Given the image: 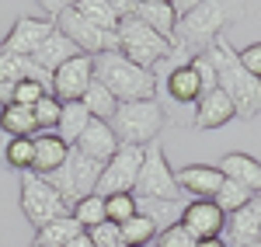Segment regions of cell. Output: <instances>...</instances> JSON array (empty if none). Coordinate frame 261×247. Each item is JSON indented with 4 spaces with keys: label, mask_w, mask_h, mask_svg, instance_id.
Listing matches in <instances>:
<instances>
[{
    "label": "cell",
    "mask_w": 261,
    "mask_h": 247,
    "mask_svg": "<svg viewBox=\"0 0 261 247\" xmlns=\"http://www.w3.org/2000/svg\"><path fill=\"white\" fill-rule=\"evenodd\" d=\"M237 7L220 4V0H202V4H188L178 11V24H174V52L181 56H205V49L216 39H223V28L233 21Z\"/></svg>",
    "instance_id": "6da1fadb"
},
{
    "label": "cell",
    "mask_w": 261,
    "mask_h": 247,
    "mask_svg": "<svg viewBox=\"0 0 261 247\" xmlns=\"http://www.w3.org/2000/svg\"><path fill=\"white\" fill-rule=\"evenodd\" d=\"M205 60L213 63V70H216V87L237 108V119H254V115H261V80L251 77L241 66L237 49L226 39H216L205 49Z\"/></svg>",
    "instance_id": "7a4b0ae2"
},
{
    "label": "cell",
    "mask_w": 261,
    "mask_h": 247,
    "mask_svg": "<svg viewBox=\"0 0 261 247\" xmlns=\"http://www.w3.org/2000/svg\"><path fill=\"white\" fill-rule=\"evenodd\" d=\"M94 80L105 84L119 104L153 101V98H157V73L140 70L136 63L125 60L119 49H115V52H101V56H94Z\"/></svg>",
    "instance_id": "3957f363"
},
{
    "label": "cell",
    "mask_w": 261,
    "mask_h": 247,
    "mask_svg": "<svg viewBox=\"0 0 261 247\" xmlns=\"http://www.w3.org/2000/svg\"><path fill=\"white\" fill-rule=\"evenodd\" d=\"M115 35H119V52L129 63H136L140 70H150V73H153L161 63H167L174 56V42L157 35L153 28H146L136 14L122 18Z\"/></svg>",
    "instance_id": "277c9868"
},
{
    "label": "cell",
    "mask_w": 261,
    "mask_h": 247,
    "mask_svg": "<svg viewBox=\"0 0 261 247\" xmlns=\"http://www.w3.org/2000/svg\"><path fill=\"white\" fill-rule=\"evenodd\" d=\"M164 129V108L161 101H129L119 104L112 115V132L119 136V143L125 146H146L157 143Z\"/></svg>",
    "instance_id": "5b68a950"
},
{
    "label": "cell",
    "mask_w": 261,
    "mask_h": 247,
    "mask_svg": "<svg viewBox=\"0 0 261 247\" xmlns=\"http://www.w3.org/2000/svg\"><path fill=\"white\" fill-rule=\"evenodd\" d=\"M136 202H181V185L178 174L167 164V153H164L161 143L146 146V157H143L140 178H136V188H133Z\"/></svg>",
    "instance_id": "8992f818"
},
{
    "label": "cell",
    "mask_w": 261,
    "mask_h": 247,
    "mask_svg": "<svg viewBox=\"0 0 261 247\" xmlns=\"http://www.w3.org/2000/svg\"><path fill=\"white\" fill-rule=\"evenodd\" d=\"M101 171H105V167H101L98 160H91V157H84V153H77V150H70L66 164H63L56 174H49V185L60 191V199L66 202V206L73 209L81 199H87V195L98 191Z\"/></svg>",
    "instance_id": "52a82bcc"
},
{
    "label": "cell",
    "mask_w": 261,
    "mask_h": 247,
    "mask_svg": "<svg viewBox=\"0 0 261 247\" xmlns=\"http://www.w3.org/2000/svg\"><path fill=\"white\" fill-rule=\"evenodd\" d=\"M21 212L35 230H42L45 223H53L60 216H70V206L60 199V191L49 185V178L28 171V174H21Z\"/></svg>",
    "instance_id": "ba28073f"
},
{
    "label": "cell",
    "mask_w": 261,
    "mask_h": 247,
    "mask_svg": "<svg viewBox=\"0 0 261 247\" xmlns=\"http://www.w3.org/2000/svg\"><path fill=\"white\" fill-rule=\"evenodd\" d=\"M53 24H56V32H63L66 39L81 49L84 56H101V52H115V49H119V35H115V32H105L98 24H91L87 18H81V14L73 11V4H63L60 14L53 18Z\"/></svg>",
    "instance_id": "9c48e42d"
},
{
    "label": "cell",
    "mask_w": 261,
    "mask_h": 247,
    "mask_svg": "<svg viewBox=\"0 0 261 247\" xmlns=\"http://www.w3.org/2000/svg\"><path fill=\"white\" fill-rule=\"evenodd\" d=\"M143 157L146 150L143 146H119V153L105 164L101 171V181H98V191L101 199H112V195H133L136 188V178H140V167H143Z\"/></svg>",
    "instance_id": "30bf717a"
},
{
    "label": "cell",
    "mask_w": 261,
    "mask_h": 247,
    "mask_svg": "<svg viewBox=\"0 0 261 247\" xmlns=\"http://www.w3.org/2000/svg\"><path fill=\"white\" fill-rule=\"evenodd\" d=\"M91 84H94V56H77V60L63 63L60 70L53 73L49 94H53L60 104L84 101V94H87Z\"/></svg>",
    "instance_id": "8fae6325"
},
{
    "label": "cell",
    "mask_w": 261,
    "mask_h": 247,
    "mask_svg": "<svg viewBox=\"0 0 261 247\" xmlns=\"http://www.w3.org/2000/svg\"><path fill=\"white\" fill-rule=\"evenodd\" d=\"M56 32V24L45 18H14L11 24V32L0 39V49L4 52H14V56H24V60H32L35 52H39L45 39Z\"/></svg>",
    "instance_id": "7c38bea8"
},
{
    "label": "cell",
    "mask_w": 261,
    "mask_h": 247,
    "mask_svg": "<svg viewBox=\"0 0 261 247\" xmlns=\"http://www.w3.org/2000/svg\"><path fill=\"white\" fill-rule=\"evenodd\" d=\"M181 230L192 240H209V237H223L226 230V216L213 199H192L185 212H181Z\"/></svg>",
    "instance_id": "4fadbf2b"
},
{
    "label": "cell",
    "mask_w": 261,
    "mask_h": 247,
    "mask_svg": "<svg viewBox=\"0 0 261 247\" xmlns=\"http://www.w3.org/2000/svg\"><path fill=\"white\" fill-rule=\"evenodd\" d=\"M119 136L112 132V122H101V119H91L87 122V129L81 132V140L70 146V150H77V153H84V157H91V160H98L101 167L108 164L115 153H119Z\"/></svg>",
    "instance_id": "5bb4252c"
},
{
    "label": "cell",
    "mask_w": 261,
    "mask_h": 247,
    "mask_svg": "<svg viewBox=\"0 0 261 247\" xmlns=\"http://www.w3.org/2000/svg\"><path fill=\"white\" fill-rule=\"evenodd\" d=\"M233 119H237V108H233V101H230L220 87H216V91L202 94V101L195 104L192 125H195L199 132H209V129H223V125L233 122Z\"/></svg>",
    "instance_id": "9a60e30c"
},
{
    "label": "cell",
    "mask_w": 261,
    "mask_h": 247,
    "mask_svg": "<svg viewBox=\"0 0 261 247\" xmlns=\"http://www.w3.org/2000/svg\"><path fill=\"white\" fill-rule=\"evenodd\" d=\"M133 7L136 4H129V0H77L73 4V11L81 18H87L91 24H98L105 32H119V21L129 18Z\"/></svg>",
    "instance_id": "2e32d148"
},
{
    "label": "cell",
    "mask_w": 261,
    "mask_h": 247,
    "mask_svg": "<svg viewBox=\"0 0 261 247\" xmlns=\"http://www.w3.org/2000/svg\"><path fill=\"white\" fill-rule=\"evenodd\" d=\"M202 94H205V87H202V77L192 60L167 70V98L174 104H199Z\"/></svg>",
    "instance_id": "e0dca14e"
},
{
    "label": "cell",
    "mask_w": 261,
    "mask_h": 247,
    "mask_svg": "<svg viewBox=\"0 0 261 247\" xmlns=\"http://www.w3.org/2000/svg\"><path fill=\"white\" fill-rule=\"evenodd\" d=\"M174 174H178L181 191H188L192 199H213L223 185V171L209 164H188L181 171H174Z\"/></svg>",
    "instance_id": "ac0fdd59"
},
{
    "label": "cell",
    "mask_w": 261,
    "mask_h": 247,
    "mask_svg": "<svg viewBox=\"0 0 261 247\" xmlns=\"http://www.w3.org/2000/svg\"><path fill=\"white\" fill-rule=\"evenodd\" d=\"M32 143H35L32 174H42V178H49V174H56V171L66 164V157H70V146L63 143L56 132H39Z\"/></svg>",
    "instance_id": "d6986e66"
},
{
    "label": "cell",
    "mask_w": 261,
    "mask_h": 247,
    "mask_svg": "<svg viewBox=\"0 0 261 247\" xmlns=\"http://www.w3.org/2000/svg\"><path fill=\"white\" fill-rule=\"evenodd\" d=\"M133 14L146 24V28H153L157 35L164 39H174V24H178V7L171 4V0H140L136 7H133Z\"/></svg>",
    "instance_id": "ffe728a7"
},
{
    "label": "cell",
    "mask_w": 261,
    "mask_h": 247,
    "mask_svg": "<svg viewBox=\"0 0 261 247\" xmlns=\"http://www.w3.org/2000/svg\"><path fill=\"white\" fill-rule=\"evenodd\" d=\"M77 56H84L81 49H77V45H73V42L66 39V35H63V32H53V35H49V39H45V45H42L39 52H35V56H32V63H35V66H42V70H45V73H49V77H53V73H56V70H60L63 63L77 60Z\"/></svg>",
    "instance_id": "44dd1931"
},
{
    "label": "cell",
    "mask_w": 261,
    "mask_h": 247,
    "mask_svg": "<svg viewBox=\"0 0 261 247\" xmlns=\"http://www.w3.org/2000/svg\"><path fill=\"white\" fill-rule=\"evenodd\" d=\"M220 171H223V178H230L237 185L251 188L254 195H261V160H254L251 153H226Z\"/></svg>",
    "instance_id": "7402d4cb"
},
{
    "label": "cell",
    "mask_w": 261,
    "mask_h": 247,
    "mask_svg": "<svg viewBox=\"0 0 261 247\" xmlns=\"http://www.w3.org/2000/svg\"><path fill=\"white\" fill-rule=\"evenodd\" d=\"M258 240H261V223L251 206L226 216V247H247V244H258Z\"/></svg>",
    "instance_id": "603a6c76"
},
{
    "label": "cell",
    "mask_w": 261,
    "mask_h": 247,
    "mask_svg": "<svg viewBox=\"0 0 261 247\" xmlns=\"http://www.w3.org/2000/svg\"><path fill=\"white\" fill-rule=\"evenodd\" d=\"M0 132L11 136V140H35V136H39V125H35L32 108L4 104V108H0Z\"/></svg>",
    "instance_id": "cb8c5ba5"
},
{
    "label": "cell",
    "mask_w": 261,
    "mask_h": 247,
    "mask_svg": "<svg viewBox=\"0 0 261 247\" xmlns=\"http://www.w3.org/2000/svg\"><path fill=\"white\" fill-rule=\"evenodd\" d=\"M32 160H35V143L32 140H11V136L0 132V164L11 167V171L28 174L32 171Z\"/></svg>",
    "instance_id": "d4e9b609"
},
{
    "label": "cell",
    "mask_w": 261,
    "mask_h": 247,
    "mask_svg": "<svg viewBox=\"0 0 261 247\" xmlns=\"http://www.w3.org/2000/svg\"><path fill=\"white\" fill-rule=\"evenodd\" d=\"M91 122V112L84 108V101H70L63 104V115H60V125H56V136H60L66 146H73L81 140V132L87 129Z\"/></svg>",
    "instance_id": "484cf974"
},
{
    "label": "cell",
    "mask_w": 261,
    "mask_h": 247,
    "mask_svg": "<svg viewBox=\"0 0 261 247\" xmlns=\"http://www.w3.org/2000/svg\"><path fill=\"white\" fill-rule=\"evenodd\" d=\"M84 230L81 223L73 219V216H60V219H53V223H45V227L35 233V244L42 247H66L70 240H77Z\"/></svg>",
    "instance_id": "4316f807"
},
{
    "label": "cell",
    "mask_w": 261,
    "mask_h": 247,
    "mask_svg": "<svg viewBox=\"0 0 261 247\" xmlns=\"http://www.w3.org/2000/svg\"><path fill=\"white\" fill-rule=\"evenodd\" d=\"M119 233H122V244L125 247H150V244H157V237H161L157 223L150 216H143V212H136L129 223H122Z\"/></svg>",
    "instance_id": "83f0119b"
},
{
    "label": "cell",
    "mask_w": 261,
    "mask_h": 247,
    "mask_svg": "<svg viewBox=\"0 0 261 247\" xmlns=\"http://www.w3.org/2000/svg\"><path fill=\"white\" fill-rule=\"evenodd\" d=\"M251 199H254V191H251V188H244V185H237V181H230V178H223L220 191L213 195V202L220 206L223 216H233V212L247 209V206H251Z\"/></svg>",
    "instance_id": "f1b7e54d"
},
{
    "label": "cell",
    "mask_w": 261,
    "mask_h": 247,
    "mask_svg": "<svg viewBox=\"0 0 261 247\" xmlns=\"http://www.w3.org/2000/svg\"><path fill=\"white\" fill-rule=\"evenodd\" d=\"M84 108L91 112V119H101V122H112V115H115V108L119 101L112 98V91L105 87V84H91L87 87V94H84Z\"/></svg>",
    "instance_id": "f546056e"
},
{
    "label": "cell",
    "mask_w": 261,
    "mask_h": 247,
    "mask_svg": "<svg viewBox=\"0 0 261 247\" xmlns=\"http://www.w3.org/2000/svg\"><path fill=\"white\" fill-rule=\"evenodd\" d=\"M70 216L81 223L84 233H91L94 227L108 223V216H105V199H101V195H87V199H81L77 206L70 209Z\"/></svg>",
    "instance_id": "4dcf8cb0"
},
{
    "label": "cell",
    "mask_w": 261,
    "mask_h": 247,
    "mask_svg": "<svg viewBox=\"0 0 261 247\" xmlns=\"http://www.w3.org/2000/svg\"><path fill=\"white\" fill-rule=\"evenodd\" d=\"M140 212L150 216L157 223V230H167V227H174V223H181L185 206L181 202H140Z\"/></svg>",
    "instance_id": "1f68e13d"
},
{
    "label": "cell",
    "mask_w": 261,
    "mask_h": 247,
    "mask_svg": "<svg viewBox=\"0 0 261 247\" xmlns=\"http://www.w3.org/2000/svg\"><path fill=\"white\" fill-rule=\"evenodd\" d=\"M140 212V202H136V195H112V199H105V216H108V223H129L133 216Z\"/></svg>",
    "instance_id": "d6a6232c"
},
{
    "label": "cell",
    "mask_w": 261,
    "mask_h": 247,
    "mask_svg": "<svg viewBox=\"0 0 261 247\" xmlns=\"http://www.w3.org/2000/svg\"><path fill=\"white\" fill-rule=\"evenodd\" d=\"M32 115H35V125H39V132H56V125H60V115H63V104L53 98V94H45L35 108H32Z\"/></svg>",
    "instance_id": "836d02e7"
},
{
    "label": "cell",
    "mask_w": 261,
    "mask_h": 247,
    "mask_svg": "<svg viewBox=\"0 0 261 247\" xmlns=\"http://www.w3.org/2000/svg\"><path fill=\"white\" fill-rule=\"evenodd\" d=\"M45 94H49V87H45L42 80H32V77L14 84V104H21V108H35Z\"/></svg>",
    "instance_id": "e575fe53"
},
{
    "label": "cell",
    "mask_w": 261,
    "mask_h": 247,
    "mask_svg": "<svg viewBox=\"0 0 261 247\" xmlns=\"http://www.w3.org/2000/svg\"><path fill=\"white\" fill-rule=\"evenodd\" d=\"M87 237H91V244H94V247H125L115 223H101V227H94Z\"/></svg>",
    "instance_id": "d590c367"
},
{
    "label": "cell",
    "mask_w": 261,
    "mask_h": 247,
    "mask_svg": "<svg viewBox=\"0 0 261 247\" xmlns=\"http://www.w3.org/2000/svg\"><path fill=\"white\" fill-rule=\"evenodd\" d=\"M157 247H195V240L181 230V223H174V227L161 230V237H157Z\"/></svg>",
    "instance_id": "8d00e7d4"
},
{
    "label": "cell",
    "mask_w": 261,
    "mask_h": 247,
    "mask_svg": "<svg viewBox=\"0 0 261 247\" xmlns=\"http://www.w3.org/2000/svg\"><path fill=\"white\" fill-rule=\"evenodd\" d=\"M237 56H241L244 70H247L251 77H258V80H261V42H251V45H247L244 52H237Z\"/></svg>",
    "instance_id": "74e56055"
},
{
    "label": "cell",
    "mask_w": 261,
    "mask_h": 247,
    "mask_svg": "<svg viewBox=\"0 0 261 247\" xmlns=\"http://www.w3.org/2000/svg\"><path fill=\"white\" fill-rule=\"evenodd\" d=\"M14 104V84H0V108Z\"/></svg>",
    "instance_id": "f35d334b"
},
{
    "label": "cell",
    "mask_w": 261,
    "mask_h": 247,
    "mask_svg": "<svg viewBox=\"0 0 261 247\" xmlns=\"http://www.w3.org/2000/svg\"><path fill=\"white\" fill-rule=\"evenodd\" d=\"M195 247H226L223 237H209V240H195Z\"/></svg>",
    "instance_id": "ab89813d"
},
{
    "label": "cell",
    "mask_w": 261,
    "mask_h": 247,
    "mask_svg": "<svg viewBox=\"0 0 261 247\" xmlns=\"http://www.w3.org/2000/svg\"><path fill=\"white\" fill-rule=\"evenodd\" d=\"M66 247H94V244H91V237H87V233H81L77 240H70Z\"/></svg>",
    "instance_id": "60d3db41"
},
{
    "label": "cell",
    "mask_w": 261,
    "mask_h": 247,
    "mask_svg": "<svg viewBox=\"0 0 261 247\" xmlns=\"http://www.w3.org/2000/svg\"><path fill=\"white\" fill-rule=\"evenodd\" d=\"M251 209L258 212V223H261V195H254V199H251Z\"/></svg>",
    "instance_id": "b9f144b4"
},
{
    "label": "cell",
    "mask_w": 261,
    "mask_h": 247,
    "mask_svg": "<svg viewBox=\"0 0 261 247\" xmlns=\"http://www.w3.org/2000/svg\"><path fill=\"white\" fill-rule=\"evenodd\" d=\"M247 247H261V240H258V244H247Z\"/></svg>",
    "instance_id": "7bdbcfd3"
},
{
    "label": "cell",
    "mask_w": 261,
    "mask_h": 247,
    "mask_svg": "<svg viewBox=\"0 0 261 247\" xmlns=\"http://www.w3.org/2000/svg\"><path fill=\"white\" fill-rule=\"evenodd\" d=\"M32 247H42V244H32Z\"/></svg>",
    "instance_id": "ee69618b"
},
{
    "label": "cell",
    "mask_w": 261,
    "mask_h": 247,
    "mask_svg": "<svg viewBox=\"0 0 261 247\" xmlns=\"http://www.w3.org/2000/svg\"><path fill=\"white\" fill-rule=\"evenodd\" d=\"M150 247H157V244H150Z\"/></svg>",
    "instance_id": "f6af8a7d"
}]
</instances>
